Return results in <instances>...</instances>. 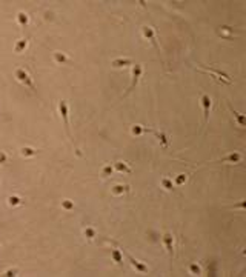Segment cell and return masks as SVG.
I'll use <instances>...</instances> for the list:
<instances>
[{"instance_id":"6da1fadb","label":"cell","mask_w":246,"mask_h":277,"mask_svg":"<svg viewBox=\"0 0 246 277\" xmlns=\"http://www.w3.org/2000/svg\"><path fill=\"white\" fill-rule=\"evenodd\" d=\"M16 77H17L19 82H22L25 86H28L29 89H34V85H32V80H31V77H29V74L26 72L23 68H19V69L16 71Z\"/></svg>"},{"instance_id":"7a4b0ae2","label":"cell","mask_w":246,"mask_h":277,"mask_svg":"<svg viewBox=\"0 0 246 277\" xmlns=\"http://www.w3.org/2000/svg\"><path fill=\"white\" fill-rule=\"evenodd\" d=\"M59 108H60V112H61V117H63V122H65V130L66 132L69 134V120H68V105L65 100H61L59 103Z\"/></svg>"},{"instance_id":"3957f363","label":"cell","mask_w":246,"mask_h":277,"mask_svg":"<svg viewBox=\"0 0 246 277\" xmlns=\"http://www.w3.org/2000/svg\"><path fill=\"white\" fill-rule=\"evenodd\" d=\"M202 105H203V112H205V122L209 120V111H211V97L208 94L202 96Z\"/></svg>"},{"instance_id":"277c9868","label":"cell","mask_w":246,"mask_h":277,"mask_svg":"<svg viewBox=\"0 0 246 277\" xmlns=\"http://www.w3.org/2000/svg\"><path fill=\"white\" fill-rule=\"evenodd\" d=\"M142 71H143L142 65H135V66H134V69H132V83H131V86H129L128 92H129V91H132L134 88H135V85H137L139 79H140V76H142Z\"/></svg>"},{"instance_id":"5b68a950","label":"cell","mask_w":246,"mask_h":277,"mask_svg":"<svg viewBox=\"0 0 246 277\" xmlns=\"http://www.w3.org/2000/svg\"><path fill=\"white\" fill-rule=\"evenodd\" d=\"M126 257H128V260L131 262V265H132V268H135V271H139V273H148V266L146 265H143L142 262H139V260H135L132 256H129V254H126Z\"/></svg>"},{"instance_id":"8992f818","label":"cell","mask_w":246,"mask_h":277,"mask_svg":"<svg viewBox=\"0 0 246 277\" xmlns=\"http://www.w3.org/2000/svg\"><path fill=\"white\" fill-rule=\"evenodd\" d=\"M172 235H171L169 233H166L165 235H163V243H165V246H166V249H168V253L172 256L174 254V245H172Z\"/></svg>"},{"instance_id":"52a82bcc","label":"cell","mask_w":246,"mask_h":277,"mask_svg":"<svg viewBox=\"0 0 246 277\" xmlns=\"http://www.w3.org/2000/svg\"><path fill=\"white\" fill-rule=\"evenodd\" d=\"M128 65H132V60H129V59H115V60H112L114 68H122V66H128Z\"/></svg>"},{"instance_id":"ba28073f","label":"cell","mask_w":246,"mask_h":277,"mask_svg":"<svg viewBox=\"0 0 246 277\" xmlns=\"http://www.w3.org/2000/svg\"><path fill=\"white\" fill-rule=\"evenodd\" d=\"M143 36H145L148 40H151V42L155 45V36H154V29L149 28V26H143Z\"/></svg>"},{"instance_id":"9c48e42d","label":"cell","mask_w":246,"mask_h":277,"mask_svg":"<svg viewBox=\"0 0 246 277\" xmlns=\"http://www.w3.org/2000/svg\"><path fill=\"white\" fill-rule=\"evenodd\" d=\"M114 168H115V170H117V171H120V172H131V168H129L126 163H123V162H115V163H114Z\"/></svg>"},{"instance_id":"30bf717a","label":"cell","mask_w":246,"mask_h":277,"mask_svg":"<svg viewBox=\"0 0 246 277\" xmlns=\"http://www.w3.org/2000/svg\"><path fill=\"white\" fill-rule=\"evenodd\" d=\"M242 160V156L238 152H234V154H229L228 157H225L222 162H231V163H238Z\"/></svg>"},{"instance_id":"8fae6325","label":"cell","mask_w":246,"mask_h":277,"mask_svg":"<svg viewBox=\"0 0 246 277\" xmlns=\"http://www.w3.org/2000/svg\"><path fill=\"white\" fill-rule=\"evenodd\" d=\"M112 259L115 263H119V265H122V262H123V256H122V251L117 248H114L112 249Z\"/></svg>"},{"instance_id":"7c38bea8","label":"cell","mask_w":246,"mask_h":277,"mask_svg":"<svg viewBox=\"0 0 246 277\" xmlns=\"http://www.w3.org/2000/svg\"><path fill=\"white\" fill-rule=\"evenodd\" d=\"M157 134V137H159V140H160V145L163 146V148H168V143H169V140H168V136L165 132H155Z\"/></svg>"},{"instance_id":"4fadbf2b","label":"cell","mask_w":246,"mask_h":277,"mask_svg":"<svg viewBox=\"0 0 246 277\" xmlns=\"http://www.w3.org/2000/svg\"><path fill=\"white\" fill-rule=\"evenodd\" d=\"M232 114H234V117L237 119V122H238V125H240V126H245V125H246V117L243 116L242 112H237V111L232 110Z\"/></svg>"},{"instance_id":"5bb4252c","label":"cell","mask_w":246,"mask_h":277,"mask_svg":"<svg viewBox=\"0 0 246 277\" xmlns=\"http://www.w3.org/2000/svg\"><path fill=\"white\" fill-rule=\"evenodd\" d=\"M26 46H28V40H26V39H22V40H19V42H17V45H16V52H22L25 48H26Z\"/></svg>"},{"instance_id":"9a60e30c","label":"cell","mask_w":246,"mask_h":277,"mask_svg":"<svg viewBox=\"0 0 246 277\" xmlns=\"http://www.w3.org/2000/svg\"><path fill=\"white\" fill-rule=\"evenodd\" d=\"M17 22L20 26H25L28 23V14H25V12H19L17 14Z\"/></svg>"},{"instance_id":"2e32d148","label":"cell","mask_w":246,"mask_h":277,"mask_svg":"<svg viewBox=\"0 0 246 277\" xmlns=\"http://www.w3.org/2000/svg\"><path fill=\"white\" fill-rule=\"evenodd\" d=\"M126 191H128V186H123V185H115L112 188V194L114 195H120V194L126 193Z\"/></svg>"},{"instance_id":"e0dca14e","label":"cell","mask_w":246,"mask_h":277,"mask_svg":"<svg viewBox=\"0 0 246 277\" xmlns=\"http://www.w3.org/2000/svg\"><path fill=\"white\" fill-rule=\"evenodd\" d=\"M148 131H149L148 128L142 126V125H135V126H132V134H135V136H140V134L148 132Z\"/></svg>"},{"instance_id":"ac0fdd59","label":"cell","mask_w":246,"mask_h":277,"mask_svg":"<svg viewBox=\"0 0 246 277\" xmlns=\"http://www.w3.org/2000/svg\"><path fill=\"white\" fill-rule=\"evenodd\" d=\"M189 273L194 274V276H200L202 274V269H200V266L197 265V263H191V265H189Z\"/></svg>"},{"instance_id":"d6986e66","label":"cell","mask_w":246,"mask_h":277,"mask_svg":"<svg viewBox=\"0 0 246 277\" xmlns=\"http://www.w3.org/2000/svg\"><path fill=\"white\" fill-rule=\"evenodd\" d=\"M20 197H17V195H11V197H8V203L11 205V206H16V205H19L20 203Z\"/></svg>"},{"instance_id":"ffe728a7","label":"cell","mask_w":246,"mask_h":277,"mask_svg":"<svg viewBox=\"0 0 246 277\" xmlns=\"http://www.w3.org/2000/svg\"><path fill=\"white\" fill-rule=\"evenodd\" d=\"M54 59H56V62H59V63H65V62H68V59L63 56V54H60V52H56V54H54Z\"/></svg>"},{"instance_id":"44dd1931","label":"cell","mask_w":246,"mask_h":277,"mask_svg":"<svg viewBox=\"0 0 246 277\" xmlns=\"http://www.w3.org/2000/svg\"><path fill=\"white\" fill-rule=\"evenodd\" d=\"M162 186L165 188V190H172V180L163 179V180H162Z\"/></svg>"},{"instance_id":"7402d4cb","label":"cell","mask_w":246,"mask_h":277,"mask_svg":"<svg viewBox=\"0 0 246 277\" xmlns=\"http://www.w3.org/2000/svg\"><path fill=\"white\" fill-rule=\"evenodd\" d=\"M186 182V174H179L175 177V185H183Z\"/></svg>"},{"instance_id":"603a6c76","label":"cell","mask_w":246,"mask_h":277,"mask_svg":"<svg viewBox=\"0 0 246 277\" xmlns=\"http://www.w3.org/2000/svg\"><path fill=\"white\" fill-rule=\"evenodd\" d=\"M22 154H23V156H34V154H36V151H34L32 148H23V150H22Z\"/></svg>"},{"instance_id":"cb8c5ba5","label":"cell","mask_w":246,"mask_h":277,"mask_svg":"<svg viewBox=\"0 0 246 277\" xmlns=\"http://www.w3.org/2000/svg\"><path fill=\"white\" fill-rule=\"evenodd\" d=\"M85 235H86L88 239H92L94 235H95V231H94L92 228H86V229H85Z\"/></svg>"},{"instance_id":"d4e9b609","label":"cell","mask_w":246,"mask_h":277,"mask_svg":"<svg viewBox=\"0 0 246 277\" xmlns=\"http://www.w3.org/2000/svg\"><path fill=\"white\" fill-rule=\"evenodd\" d=\"M61 206H63L65 209H72V208H74V203H72V202H69V200H63Z\"/></svg>"},{"instance_id":"484cf974","label":"cell","mask_w":246,"mask_h":277,"mask_svg":"<svg viewBox=\"0 0 246 277\" xmlns=\"http://www.w3.org/2000/svg\"><path fill=\"white\" fill-rule=\"evenodd\" d=\"M103 174H105V175H109V174H112V166H111V165L105 166V168H103Z\"/></svg>"},{"instance_id":"4316f807","label":"cell","mask_w":246,"mask_h":277,"mask_svg":"<svg viewBox=\"0 0 246 277\" xmlns=\"http://www.w3.org/2000/svg\"><path fill=\"white\" fill-rule=\"evenodd\" d=\"M5 162H6V156L3 151H0V163H5Z\"/></svg>"},{"instance_id":"83f0119b","label":"cell","mask_w":246,"mask_h":277,"mask_svg":"<svg viewBox=\"0 0 246 277\" xmlns=\"http://www.w3.org/2000/svg\"><path fill=\"white\" fill-rule=\"evenodd\" d=\"M5 276H16V271H12V269H9V271H6Z\"/></svg>"}]
</instances>
